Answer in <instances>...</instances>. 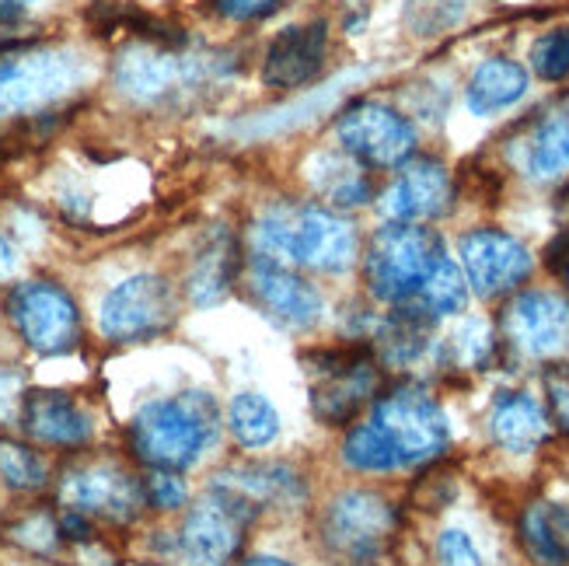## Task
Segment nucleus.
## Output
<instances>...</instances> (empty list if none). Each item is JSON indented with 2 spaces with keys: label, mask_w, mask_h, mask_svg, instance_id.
Masks as SVG:
<instances>
[{
  "label": "nucleus",
  "mask_w": 569,
  "mask_h": 566,
  "mask_svg": "<svg viewBox=\"0 0 569 566\" xmlns=\"http://www.w3.org/2000/svg\"><path fill=\"white\" fill-rule=\"evenodd\" d=\"M241 566H293L287 559H277V556H256V559H244Z\"/></svg>",
  "instance_id": "nucleus-44"
},
{
  "label": "nucleus",
  "mask_w": 569,
  "mask_h": 566,
  "mask_svg": "<svg viewBox=\"0 0 569 566\" xmlns=\"http://www.w3.org/2000/svg\"><path fill=\"white\" fill-rule=\"evenodd\" d=\"M406 305L416 308V311H423V315H430L433 322H437V318H448V315L465 311V305H468V280L461 274V266L443 256L430 269V277L423 280V287L416 290V298L406 301Z\"/></svg>",
  "instance_id": "nucleus-29"
},
{
  "label": "nucleus",
  "mask_w": 569,
  "mask_h": 566,
  "mask_svg": "<svg viewBox=\"0 0 569 566\" xmlns=\"http://www.w3.org/2000/svg\"><path fill=\"white\" fill-rule=\"evenodd\" d=\"M395 507L370 489H346L321 514V543L346 563L378 559L395 538Z\"/></svg>",
  "instance_id": "nucleus-9"
},
{
  "label": "nucleus",
  "mask_w": 569,
  "mask_h": 566,
  "mask_svg": "<svg viewBox=\"0 0 569 566\" xmlns=\"http://www.w3.org/2000/svg\"><path fill=\"white\" fill-rule=\"evenodd\" d=\"M244 287H249V298L256 301V308L290 332L311 329L321 318V311H326L318 287L308 284L290 266H273V262L252 259L249 274H244Z\"/></svg>",
  "instance_id": "nucleus-16"
},
{
  "label": "nucleus",
  "mask_w": 569,
  "mask_h": 566,
  "mask_svg": "<svg viewBox=\"0 0 569 566\" xmlns=\"http://www.w3.org/2000/svg\"><path fill=\"white\" fill-rule=\"evenodd\" d=\"M213 483L244 500L256 514H262L269 504L283 507L293 500H305V483L287 465H234V469L220 473Z\"/></svg>",
  "instance_id": "nucleus-22"
},
{
  "label": "nucleus",
  "mask_w": 569,
  "mask_h": 566,
  "mask_svg": "<svg viewBox=\"0 0 569 566\" xmlns=\"http://www.w3.org/2000/svg\"><path fill=\"white\" fill-rule=\"evenodd\" d=\"M433 318L416 311L409 305H395L391 315L378 326V336H375V350L381 357V364L388 367H409L416 364L430 350L433 342Z\"/></svg>",
  "instance_id": "nucleus-25"
},
{
  "label": "nucleus",
  "mask_w": 569,
  "mask_h": 566,
  "mask_svg": "<svg viewBox=\"0 0 569 566\" xmlns=\"http://www.w3.org/2000/svg\"><path fill=\"white\" fill-rule=\"evenodd\" d=\"M528 85H531V78L521 63L507 60V57H492V60L479 63L472 78H468L465 106L476 116H497V112L521 102L528 95Z\"/></svg>",
  "instance_id": "nucleus-24"
},
{
  "label": "nucleus",
  "mask_w": 569,
  "mask_h": 566,
  "mask_svg": "<svg viewBox=\"0 0 569 566\" xmlns=\"http://www.w3.org/2000/svg\"><path fill=\"white\" fill-rule=\"evenodd\" d=\"M8 318L29 350L42 357L70 354L81 342V311L57 280H24L8 294Z\"/></svg>",
  "instance_id": "nucleus-7"
},
{
  "label": "nucleus",
  "mask_w": 569,
  "mask_h": 566,
  "mask_svg": "<svg viewBox=\"0 0 569 566\" xmlns=\"http://www.w3.org/2000/svg\"><path fill=\"white\" fill-rule=\"evenodd\" d=\"M143 483V500L147 507H158V510H179L189 500V486L182 479V473H171V469H147Z\"/></svg>",
  "instance_id": "nucleus-36"
},
{
  "label": "nucleus",
  "mask_w": 569,
  "mask_h": 566,
  "mask_svg": "<svg viewBox=\"0 0 569 566\" xmlns=\"http://www.w3.org/2000/svg\"><path fill=\"white\" fill-rule=\"evenodd\" d=\"M18 424L36 445H49V448H84L94 434L91 413L73 396L57 388L24 391Z\"/></svg>",
  "instance_id": "nucleus-19"
},
{
  "label": "nucleus",
  "mask_w": 569,
  "mask_h": 566,
  "mask_svg": "<svg viewBox=\"0 0 569 566\" xmlns=\"http://www.w3.org/2000/svg\"><path fill=\"white\" fill-rule=\"evenodd\" d=\"M329 57V21H305L287 24L266 46L262 57V81L277 91H297L311 85Z\"/></svg>",
  "instance_id": "nucleus-18"
},
{
  "label": "nucleus",
  "mask_w": 569,
  "mask_h": 566,
  "mask_svg": "<svg viewBox=\"0 0 569 566\" xmlns=\"http://www.w3.org/2000/svg\"><path fill=\"white\" fill-rule=\"evenodd\" d=\"M461 274L479 298H503L531 277V252L521 238L500 228H476L458 245Z\"/></svg>",
  "instance_id": "nucleus-15"
},
{
  "label": "nucleus",
  "mask_w": 569,
  "mask_h": 566,
  "mask_svg": "<svg viewBox=\"0 0 569 566\" xmlns=\"http://www.w3.org/2000/svg\"><path fill=\"white\" fill-rule=\"evenodd\" d=\"M8 538H11V543H18L21 549H29V553H53L63 543L57 514H49V510L21 514L18 522L8 525Z\"/></svg>",
  "instance_id": "nucleus-33"
},
{
  "label": "nucleus",
  "mask_w": 569,
  "mask_h": 566,
  "mask_svg": "<svg viewBox=\"0 0 569 566\" xmlns=\"http://www.w3.org/2000/svg\"><path fill=\"white\" fill-rule=\"evenodd\" d=\"M455 200L451 171L433 158H409L391 186L381 192V214L395 225H423V220L443 217Z\"/></svg>",
  "instance_id": "nucleus-17"
},
{
  "label": "nucleus",
  "mask_w": 569,
  "mask_h": 566,
  "mask_svg": "<svg viewBox=\"0 0 569 566\" xmlns=\"http://www.w3.org/2000/svg\"><path fill=\"white\" fill-rule=\"evenodd\" d=\"M228 430L241 448H266L280 434V413L259 391H238L228 406Z\"/></svg>",
  "instance_id": "nucleus-28"
},
{
  "label": "nucleus",
  "mask_w": 569,
  "mask_h": 566,
  "mask_svg": "<svg viewBox=\"0 0 569 566\" xmlns=\"http://www.w3.org/2000/svg\"><path fill=\"white\" fill-rule=\"evenodd\" d=\"M315 388H311V413L321 424L342 427L378 396V360L363 347L321 350L315 354Z\"/></svg>",
  "instance_id": "nucleus-10"
},
{
  "label": "nucleus",
  "mask_w": 569,
  "mask_h": 566,
  "mask_svg": "<svg viewBox=\"0 0 569 566\" xmlns=\"http://www.w3.org/2000/svg\"><path fill=\"white\" fill-rule=\"evenodd\" d=\"M336 137L342 151L363 168H402L416 151V127L391 106L353 102L336 119Z\"/></svg>",
  "instance_id": "nucleus-11"
},
{
  "label": "nucleus",
  "mask_w": 569,
  "mask_h": 566,
  "mask_svg": "<svg viewBox=\"0 0 569 566\" xmlns=\"http://www.w3.org/2000/svg\"><path fill=\"white\" fill-rule=\"evenodd\" d=\"M88 81L78 49L32 46L0 60V119H32L67 102Z\"/></svg>",
  "instance_id": "nucleus-3"
},
{
  "label": "nucleus",
  "mask_w": 569,
  "mask_h": 566,
  "mask_svg": "<svg viewBox=\"0 0 569 566\" xmlns=\"http://www.w3.org/2000/svg\"><path fill=\"white\" fill-rule=\"evenodd\" d=\"M448 256L437 231L423 225H395L388 220L385 228L370 235L363 249V284L370 298L385 305H406L423 287L430 269Z\"/></svg>",
  "instance_id": "nucleus-4"
},
{
  "label": "nucleus",
  "mask_w": 569,
  "mask_h": 566,
  "mask_svg": "<svg viewBox=\"0 0 569 566\" xmlns=\"http://www.w3.org/2000/svg\"><path fill=\"white\" fill-rule=\"evenodd\" d=\"M179 318V294L158 274L119 280L98 305V329L109 342H143L168 332Z\"/></svg>",
  "instance_id": "nucleus-8"
},
{
  "label": "nucleus",
  "mask_w": 569,
  "mask_h": 566,
  "mask_svg": "<svg viewBox=\"0 0 569 566\" xmlns=\"http://www.w3.org/2000/svg\"><path fill=\"white\" fill-rule=\"evenodd\" d=\"M213 11L228 21H256L273 11L280 0H210Z\"/></svg>",
  "instance_id": "nucleus-40"
},
{
  "label": "nucleus",
  "mask_w": 569,
  "mask_h": 566,
  "mask_svg": "<svg viewBox=\"0 0 569 566\" xmlns=\"http://www.w3.org/2000/svg\"><path fill=\"white\" fill-rule=\"evenodd\" d=\"M489 434L513 455H531L549 440V413L528 391H500L489 409Z\"/></svg>",
  "instance_id": "nucleus-21"
},
{
  "label": "nucleus",
  "mask_w": 569,
  "mask_h": 566,
  "mask_svg": "<svg viewBox=\"0 0 569 566\" xmlns=\"http://www.w3.org/2000/svg\"><path fill=\"white\" fill-rule=\"evenodd\" d=\"M461 0H412L406 8V21L416 29V36H437L461 18Z\"/></svg>",
  "instance_id": "nucleus-35"
},
{
  "label": "nucleus",
  "mask_w": 569,
  "mask_h": 566,
  "mask_svg": "<svg viewBox=\"0 0 569 566\" xmlns=\"http://www.w3.org/2000/svg\"><path fill=\"white\" fill-rule=\"evenodd\" d=\"M0 479L18 494H39V489L49 486V465L36 448L0 437Z\"/></svg>",
  "instance_id": "nucleus-30"
},
{
  "label": "nucleus",
  "mask_w": 569,
  "mask_h": 566,
  "mask_svg": "<svg viewBox=\"0 0 569 566\" xmlns=\"http://www.w3.org/2000/svg\"><path fill=\"white\" fill-rule=\"evenodd\" d=\"M29 4H36V0H0V18H11Z\"/></svg>",
  "instance_id": "nucleus-43"
},
{
  "label": "nucleus",
  "mask_w": 569,
  "mask_h": 566,
  "mask_svg": "<svg viewBox=\"0 0 569 566\" xmlns=\"http://www.w3.org/2000/svg\"><path fill=\"white\" fill-rule=\"evenodd\" d=\"M546 391H549V406L552 416L562 430H569V360H559L546 371Z\"/></svg>",
  "instance_id": "nucleus-38"
},
{
  "label": "nucleus",
  "mask_w": 569,
  "mask_h": 566,
  "mask_svg": "<svg viewBox=\"0 0 569 566\" xmlns=\"http://www.w3.org/2000/svg\"><path fill=\"white\" fill-rule=\"evenodd\" d=\"M256 518L259 514L249 504L210 483L207 494L189 507L176 535V556L182 566H231Z\"/></svg>",
  "instance_id": "nucleus-6"
},
{
  "label": "nucleus",
  "mask_w": 569,
  "mask_h": 566,
  "mask_svg": "<svg viewBox=\"0 0 569 566\" xmlns=\"http://www.w3.org/2000/svg\"><path fill=\"white\" fill-rule=\"evenodd\" d=\"M437 556H440V566H482L472 538H468L465 532H458V528H448L440 535Z\"/></svg>",
  "instance_id": "nucleus-37"
},
{
  "label": "nucleus",
  "mask_w": 569,
  "mask_h": 566,
  "mask_svg": "<svg viewBox=\"0 0 569 566\" xmlns=\"http://www.w3.org/2000/svg\"><path fill=\"white\" fill-rule=\"evenodd\" d=\"M546 262H549V269L552 274L569 287V231H562L549 249H546Z\"/></svg>",
  "instance_id": "nucleus-41"
},
{
  "label": "nucleus",
  "mask_w": 569,
  "mask_h": 566,
  "mask_svg": "<svg viewBox=\"0 0 569 566\" xmlns=\"http://www.w3.org/2000/svg\"><path fill=\"white\" fill-rule=\"evenodd\" d=\"M14 274H18V252H14V245L0 235V284H8Z\"/></svg>",
  "instance_id": "nucleus-42"
},
{
  "label": "nucleus",
  "mask_w": 569,
  "mask_h": 566,
  "mask_svg": "<svg viewBox=\"0 0 569 566\" xmlns=\"http://www.w3.org/2000/svg\"><path fill=\"white\" fill-rule=\"evenodd\" d=\"M342 461L357 473H395L399 469V458H395V451L388 448V440L370 424H360L346 434Z\"/></svg>",
  "instance_id": "nucleus-31"
},
{
  "label": "nucleus",
  "mask_w": 569,
  "mask_h": 566,
  "mask_svg": "<svg viewBox=\"0 0 569 566\" xmlns=\"http://www.w3.org/2000/svg\"><path fill=\"white\" fill-rule=\"evenodd\" d=\"M220 409L207 391L147 403L130 424V448L147 469L186 473L217 440Z\"/></svg>",
  "instance_id": "nucleus-2"
},
{
  "label": "nucleus",
  "mask_w": 569,
  "mask_h": 566,
  "mask_svg": "<svg viewBox=\"0 0 569 566\" xmlns=\"http://www.w3.org/2000/svg\"><path fill=\"white\" fill-rule=\"evenodd\" d=\"M238 266H241V249L238 241L228 235V231H217L200 256L192 262V274L186 280V290H189V301L196 308H210V305H220L231 294L234 280H238Z\"/></svg>",
  "instance_id": "nucleus-23"
},
{
  "label": "nucleus",
  "mask_w": 569,
  "mask_h": 566,
  "mask_svg": "<svg viewBox=\"0 0 569 566\" xmlns=\"http://www.w3.org/2000/svg\"><path fill=\"white\" fill-rule=\"evenodd\" d=\"M207 67L200 57H179L168 46L143 42L130 46L116 63V88L122 98L137 106H161L168 98H179L203 81Z\"/></svg>",
  "instance_id": "nucleus-13"
},
{
  "label": "nucleus",
  "mask_w": 569,
  "mask_h": 566,
  "mask_svg": "<svg viewBox=\"0 0 569 566\" xmlns=\"http://www.w3.org/2000/svg\"><path fill=\"white\" fill-rule=\"evenodd\" d=\"M513 158L535 179L569 176V102L535 116L513 143Z\"/></svg>",
  "instance_id": "nucleus-20"
},
{
  "label": "nucleus",
  "mask_w": 569,
  "mask_h": 566,
  "mask_svg": "<svg viewBox=\"0 0 569 566\" xmlns=\"http://www.w3.org/2000/svg\"><path fill=\"white\" fill-rule=\"evenodd\" d=\"M521 543L538 566H569V510L531 504L521 518Z\"/></svg>",
  "instance_id": "nucleus-27"
},
{
  "label": "nucleus",
  "mask_w": 569,
  "mask_h": 566,
  "mask_svg": "<svg viewBox=\"0 0 569 566\" xmlns=\"http://www.w3.org/2000/svg\"><path fill=\"white\" fill-rule=\"evenodd\" d=\"M448 354L461 371H482V367L497 354V332H492L482 318H468L465 326L448 339Z\"/></svg>",
  "instance_id": "nucleus-32"
},
{
  "label": "nucleus",
  "mask_w": 569,
  "mask_h": 566,
  "mask_svg": "<svg viewBox=\"0 0 569 566\" xmlns=\"http://www.w3.org/2000/svg\"><path fill=\"white\" fill-rule=\"evenodd\" d=\"M367 424L388 440V448L399 458V469L440 458L451 440V427L440 403L416 385L391 388L388 396H381Z\"/></svg>",
  "instance_id": "nucleus-5"
},
{
  "label": "nucleus",
  "mask_w": 569,
  "mask_h": 566,
  "mask_svg": "<svg viewBox=\"0 0 569 566\" xmlns=\"http://www.w3.org/2000/svg\"><path fill=\"white\" fill-rule=\"evenodd\" d=\"M311 186L315 192L336 210H350V207H363L370 196H375V182H370V171L350 158V155H318L311 161Z\"/></svg>",
  "instance_id": "nucleus-26"
},
{
  "label": "nucleus",
  "mask_w": 569,
  "mask_h": 566,
  "mask_svg": "<svg viewBox=\"0 0 569 566\" xmlns=\"http://www.w3.org/2000/svg\"><path fill=\"white\" fill-rule=\"evenodd\" d=\"M531 70L541 81H566L569 78V24L538 36L531 46Z\"/></svg>",
  "instance_id": "nucleus-34"
},
{
  "label": "nucleus",
  "mask_w": 569,
  "mask_h": 566,
  "mask_svg": "<svg viewBox=\"0 0 569 566\" xmlns=\"http://www.w3.org/2000/svg\"><path fill=\"white\" fill-rule=\"evenodd\" d=\"M60 504L91 522L109 525H130L147 507L143 483L116 461H91L70 469L60 479Z\"/></svg>",
  "instance_id": "nucleus-12"
},
{
  "label": "nucleus",
  "mask_w": 569,
  "mask_h": 566,
  "mask_svg": "<svg viewBox=\"0 0 569 566\" xmlns=\"http://www.w3.org/2000/svg\"><path fill=\"white\" fill-rule=\"evenodd\" d=\"M500 336L521 357H559L569 347V298L538 287L517 290L500 315Z\"/></svg>",
  "instance_id": "nucleus-14"
},
{
  "label": "nucleus",
  "mask_w": 569,
  "mask_h": 566,
  "mask_svg": "<svg viewBox=\"0 0 569 566\" xmlns=\"http://www.w3.org/2000/svg\"><path fill=\"white\" fill-rule=\"evenodd\" d=\"M24 399V378L18 367L0 364V424H18Z\"/></svg>",
  "instance_id": "nucleus-39"
},
{
  "label": "nucleus",
  "mask_w": 569,
  "mask_h": 566,
  "mask_svg": "<svg viewBox=\"0 0 569 566\" xmlns=\"http://www.w3.org/2000/svg\"><path fill=\"white\" fill-rule=\"evenodd\" d=\"M4 46H11V36H8L4 29H0V49H4Z\"/></svg>",
  "instance_id": "nucleus-45"
},
{
  "label": "nucleus",
  "mask_w": 569,
  "mask_h": 566,
  "mask_svg": "<svg viewBox=\"0 0 569 566\" xmlns=\"http://www.w3.org/2000/svg\"><path fill=\"white\" fill-rule=\"evenodd\" d=\"M249 252L259 262L305 266L315 274H346L360 259V235L329 207H266L249 235Z\"/></svg>",
  "instance_id": "nucleus-1"
}]
</instances>
